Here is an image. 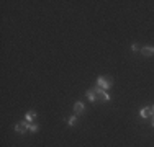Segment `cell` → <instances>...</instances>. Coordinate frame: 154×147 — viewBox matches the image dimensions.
I'll return each instance as SVG.
<instances>
[{"label":"cell","instance_id":"6da1fadb","mask_svg":"<svg viewBox=\"0 0 154 147\" xmlns=\"http://www.w3.org/2000/svg\"><path fill=\"white\" fill-rule=\"evenodd\" d=\"M87 98H89L92 103H97V101H108L110 100V95L107 93V92L103 90V88H100V87H94V88H90V90H87Z\"/></svg>","mask_w":154,"mask_h":147},{"label":"cell","instance_id":"7a4b0ae2","mask_svg":"<svg viewBox=\"0 0 154 147\" xmlns=\"http://www.w3.org/2000/svg\"><path fill=\"white\" fill-rule=\"evenodd\" d=\"M97 85L103 90H108V88L113 87V79L110 75H105V77H98L97 79Z\"/></svg>","mask_w":154,"mask_h":147},{"label":"cell","instance_id":"3957f363","mask_svg":"<svg viewBox=\"0 0 154 147\" xmlns=\"http://www.w3.org/2000/svg\"><path fill=\"white\" fill-rule=\"evenodd\" d=\"M28 129V121H23V123H18L15 126V131L18 132V134H23L25 131Z\"/></svg>","mask_w":154,"mask_h":147},{"label":"cell","instance_id":"277c9868","mask_svg":"<svg viewBox=\"0 0 154 147\" xmlns=\"http://www.w3.org/2000/svg\"><path fill=\"white\" fill-rule=\"evenodd\" d=\"M141 54L144 57H151V56H154V47L152 46H144L141 49Z\"/></svg>","mask_w":154,"mask_h":147},{"label":"cell","instance_id":"5b68a950","mask_svg":"<svg viewBox=\"0 0 154 147\" xmlns=\"http://www.w3.org/2000/svg\"><path fill=\"white\" fill-rule=\"evenodd\" d=\"M139 116H141V118H149V116H152V108H151V106H146V108H143L141 111H139Z\"/></svg>","mask_w":154,"mask_h":147},{"label":"cell","instance_id":"8992f818","mask_svg":"<svg viewBox=\"0 0 154 147\" xmlns=\"http://www.w3.org/2000/svg\"><path fill=\"white\" fill-rule=\"evenodd\" d=\"M74 111L77 113V115H82V113L85 111V106H84L82 101H77L75 105H74Z\"/></svg>","mask_w":154,"mask_h":147},{"label":"cell","instance_id":"52a82bcc","mask_svg":"<svg viewBox=\"0 0 154 147\" xmlns=\"http://www.w3.org/2000/svg\"><path fill=\"white\" fill-rule=\"evenodd\" d=\"M35 118H36V113H28V115L26 116H25V121H28V123H31V119H35Z\"/></svg>","mask_w":154,"mask_h":147},{"label":"cell","instance_id":"ba28073f","mask_svg":"<svg viewBox=\"0 0 154 147\" xmlns=\"http://www.w3.org/2000/svg\"><path fill=\"white\" fill-rule=\"evenodd\" d=\"M28 129H30L31 132H36V131L39 129V128H38V124H33V123H28Z\"/></svg>","mask_w":154,"mask_h":147},{"label":"cell","instance_id":"9c48e42d","mask_svg":"<svg viewBox=\"0 0 154 147\" xmlns=\"http://www.w3.org/2000/svg\"><path fill=\"white\" fill-rule=\"evenodd\" d=\"M67 124H69V126H74V124H77V116L69 118V119H67Z\"/></svg>","mask_w":154,"mask_h":147},{"label":"cell","instance_id":"30bf717a","mask_svg":"<svg viewBox=\"0 0 154 147\" xmlns=\"http://www.w3.org/2000/svg\"><path fill=\"white\" fill-rule=\"evenodd\" d=\"M131 49H133V51H138L139 46H138V44H133V46H131Z\"/></svg>","mask_w":154,"mask_h":147},{"label":"cell","instance_id":"8fae6325","mask_svg":"<svg viewBox=\"0 0 154 147\" xmlns=\"http://www.w3.org/2000/svg\"><path fill=\"white\" fill-rule=\"evenodd\" d=\"M151 108H152V116H154V106H151Z\"/></svg>","mask_w":154,"mask_h":147},{"label":"cell","instance_id":"7c38bea8","mask_svg":"<svg viewBox=\"0 0 154 147\" xmlns=\"http://www.w3.org/2000/svg\"><path fill=\"white\" fill-rule=\"evenodd\" d=\"M152 126H154V118H152Z\"/></svg>","mask_w":154,"mask_h":147}]
</instances>
